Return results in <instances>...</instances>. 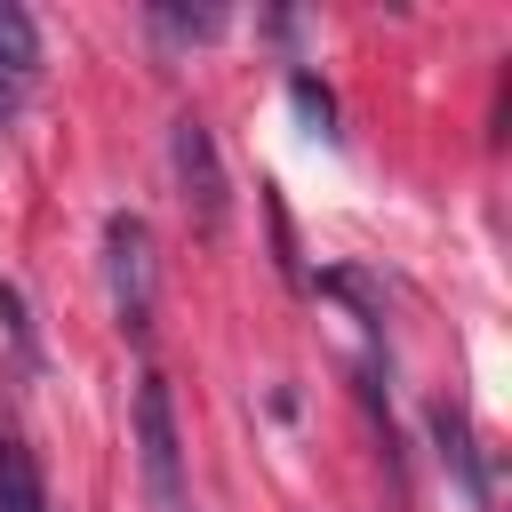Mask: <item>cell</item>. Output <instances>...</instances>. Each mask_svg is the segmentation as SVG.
Here are the masks:
<instances>
[{"label": "cell", "mask_w": 512, "mask_h": 512, "mask_svg": "<svg viewBox=\"0 0 512 512\" xmlns=\"http://www.w3.org/2000/svg\"><path fill=\"white\" fill-rule=\"evenodd\" d=\"M0 512H48V480L16 432H0Z\"/></svg>", "instance_id": "5"}, {"label": "cell", "mask_w": 512, "mask_h": 512, "mask_svg": "<svg viewBox=\"0 0 512 512\" xmlns=\"http://www.w3.org/2000/svg\"><path fill=\"white\" fill-rule=\"evenodd\" d=\"M32 80H40V24L16 0H0V128H16Z\"/></svg>", "instance_id": "4"}, {"label": "cell", "mask_w": 512, "mask_h": 512, "mask_svg": "<svg viewBox=\"0 0 512 512\" xmlns=\"http://www.w3.org/2000/svg\"><path fill=\"white\" fill-rule=\"evenodd\" d=\"M288 96H296V112H304V120H320V128H328V88H320L312 72H296V80H288Z\"/></svg>", "instance_id": "8"}, {"label": "cell", "mask_w": 512, "mask_h": 512, "mask_svg": "<svg viewBox=\"0 0 512 512\" xmlns=\"http://www.w3.org/2000/svg\"><path fill=\"white\" fill-rule=\"evenodd\" d=\"M152 32H160V40H216V32H224V8H168V0H160V8H152Z\"/></svg>", "instance_id": "7"}, {"label": "cell", "mask_w": 512, "mask_h": 512, "mask_svg": "<svg viewBox=\"0 0 512 512\" xmlns=\"http://www.w3.org/2000/svg\"><path fill=\"white\" fill-rule=\"evenodd\" d=\"M104 288H112V320L128 344L152 336V296H160V272H152V224L136 208H112L104 216Z\"/></svg>", "instance_id": "1"}, {"label": "cell", "mask_w": 512, "mask_h": 512, "mask_svg": "<svg viewBox=\"0 0 512 512\" xmlns=\"http://www.w3.org/2000/svg\"><path fill=\"white\" fill-rule=\"evenodd\" d=\"M168 168H176V200H184V216H192V232L200 240H216L224 224H232V176H224V152H216V136H208V120H176L168 128Z\"/></svg>", "instance_id": "2"}, {"label": "cell", "mask_w": 512, "mask_h": 512, "mask_svg": "<svg viewBox=\"0 0 512 512\" xmlns=\"http://www.w3.org/2000/svg\"><path fill=\"white\" fill-rule=\"evenodd\" d=\"M136 456H144V496L152 512H184V440H176V400L168 376H136Z\"/></svg>", "instance_id": "3"}, {"label": "cell", "mask_w": 512, "mask_h": 512, "mask_svg": "<svg viewBox=\"0 0 512 512\" xmlns=\"http://www.w3.org/2000/svg\"><path fill=\"white\" fill-rule=\"evenodd\" d=\"M432 440H440V464H456V480H464V504L480 512L488 504V480H480V456H472V432H464V416L440 400L432 408Z\"/></svg>", "instance_id": "6"}]
</instances>
